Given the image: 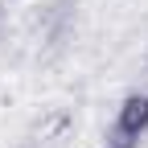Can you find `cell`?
Listing matches in <instances>:
<instances>
[{
	"label": "cell",
	"mask_w": 148,
	"mask_h": 148,
	"mask_svg": "<svg viewBox=\"0 0 148 148\" xmlns=\"http://www.w3.org/2000/svg\"><path fill=\"white\" fill-rule=\"evenodd\" d=\"M148 132V95H127L111 123V148H136Z\"/></svg>",
	"instance_id": "obj_1"
}]
</instances>
